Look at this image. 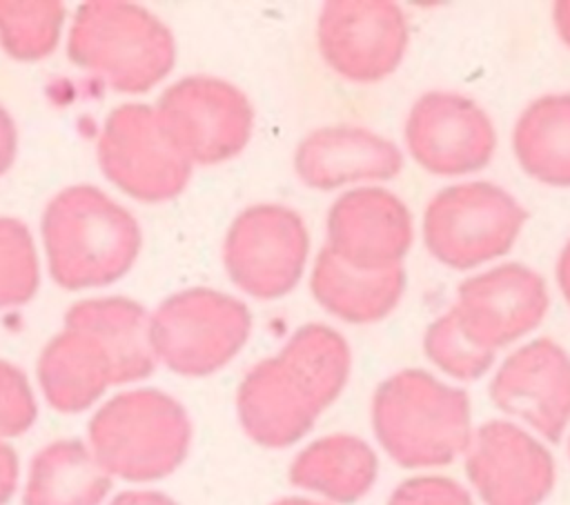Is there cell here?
<instances>
[{"instance_id": "obj_27", "label": "cell", "mask_w": 570, "mask_h": 505, "mask_svg": "<svg viewBox=\"0 0 570 505\" xmlns=\"http://www.w3.org/2000/svg\"><path fill=\"white\" fill-rule=\"evenodd\" d=\"M38 416L31 385L22 369L0 360V438L24 434Z\"/></svg>"}, {"instance_id": "obj_32", "label": "cell", "mask_w": 570, "mask_h": 505, "mask_svg": "<svg viewBox=\"0 0 570 505\" xmlns=\"http://www.w3.org/2000/svg\"><path fill=\"white\" fill-rule=\"evenodd\" d=\"M557 285L566 298V303L570 305V240L566 242V247L559 254L557 260Z\"/></svg>"}, {"instance_id": "obj_26", "label": "cell", "mask_w": 570, "mask_h": 505, "mask_svg": "<svg viewBox=\"0 0 570 505\" xmlns=\"http://www.w3.org/2000/svg\"><path fill=\"white\" fill-rule=\"evenodd\" d=\"M425 356L448 376L456 380H476L494 363V351L472 343L461 329L454 311L436 318L423 336Z\"/></svg>"}, {"instance_id": "obj_1", "label": "cell", "mask_w": 570, "mask_h": 505, "mask_svg": "<svg viewBox=\"0 0 570 505\" xmlns=\"http://www.w3.org/2000/svg\"><path fill=\"white\" fill-rule=\"evenodd\" d=\"M352 354L332 327H298L276 356L256 363L236 389L243 432L261 447L283 449L301 440L347 385Z\"/></svg>"}, {"instance_id": "obj_3", "label": "cell", "mask_w": 570, "mask_h": 505, "mask_svg": "<svg viewBox=\"0 0 570 505\" xmlns=\"http://www.w3.org/2000/svg\"><path fill=\"white\" fill-rule=\"evenodd\" d=\"M372 429L396 465L441 467L470 445V398L425 369H401L379 383L372 396Z\"/></svg>"}, {"instance_id": "obj_15", "label": "cell", "mask_w": 570, "mask_h": 505, "mask_svg": "<svg viewBox=\"0 0 570 505\" xmlns=\"http://www.w3.org/2000/svg\"><path fill=\"white\" fill-rule=\"evenodd\" d=\"M488 392L503 414L557 443L570 423V354L552 338L530 340L501 363Z\"/></svg>"}, {"instance_id": "obj_2", "label": "cell", "mask_w": 570, "mask_h": 505, "mask_svg": "<svg viewBox=\"0 0 570 505\" xmlns=\"http://www.w3.org/2000/svg\"><path fill=\"white\" fill-rule=\"evenodd\" d=\"M40 229L49 274L65 289L102 287L122 278L142 245L136 218L91 185L58 191L45 207Z\"/></svg>"}, {"instance_id": "obj_16", "label": "cell", "mask_w": 570, "mask_h": 505, "mask_svg": "<svg viewBox=\"0 0 570 505\" xmlns=\"http://www.w3.org/2000/svg\"><path fill=\"white\" fill-rule=\"evenodd\" d=\"M414 238L407 205L383 187L341 194L327 211V249L350 267H399Z\"/></svg>"}, {"instance_id": "obj_4", "label": "cell", "mask_w": 570, "mask_h": 505, "mask_svg": "<svg viewBox=\"0 0 570 505\" xmlns=\"http://www.w3.org/2000/svg\"><path fill=\"white\" fill-rule=\"evenodd\" d=\"M87 434L109 476L147 483L180 467L191 445V420L174 396L142 387L109 398L91 416Z\"/></svg>"}, {"instance_id": "obj_28", "label": "cell", "mask_w": 570, "mask_h": 505, "mask_svg": "<svg viewBox=\"0 0 570 505\" xmlns=\"http://www.w3.org/2000/svg\"><path fill=\"white\" fill-rule=\"evenodd\" d=\"M387 505H474L470 492L448 476H414L394 487Z\"/></svg>"}, {"instance_id": "obj_35", "label": "cell", "mask_w": 570, "mask_h": 505, "mask_svg": "<svg viewBox=\"0 0 570 505\" xmlns=\"http://www.w3.org/2000/svg\"><path fill=\"white\" fill-rule=\"evenodd\" d=\"M568 449H570V440H568Z\"/></svg>"}, {"instance_id": "obj_30", "label": "cell", "mask_w": 570, "mask_h": 505, "mask_svg": "<svg viewBox=\"0 0 570 505\" xmlns=\"http://www.w3.org/2000/svg\"><path fill=\"white\" fill-rule=\"evenodd\" d=\"M18 154V129L9 111L0 105V176L13 165Z\"/></svg>"}, {"instance_id": "obj_22", "label": "cell", "mask_w": 570, "mask_h": 505, "mask_svg": "<svg viewBox=\"0 0 570 505\" xmlns=\"http://www.w3.org/2000/svg\"><path fill=\"white\" fill-rule=\"evenodd\" d=\"M111 476L98 465L89 445L62 438L45 445L29 465L24 505H100Z\"/></svg>"}, {"instance_id": "obj_33", "label": "cell", "mask_w": 570, "mask_h": 505, "mask_svg": "<svg viewBox=\"0 0 570 505\" xmlns=\"http://www.w3.org/2000/svg\"><path fill=\"white\" fill-rule=\"evenodd\" d=\"M554 27L559 38L570 47V0L554 4Z\"/></svg>"}, {"instance_id": "obj_7", "label": "cell", "mask_w": 570, "mask_h": 505, "mask_svg": "<svg viewBox=\"0 0 570 505\" xmlns=\"http://www.w3.org/2000/svg\"><path fill=\"white\" fill-rule=\"evenodd\" d=\"M528 214L503 187L463 182L441 189L423 214V242L432 258L452 269H472L505 256Z\"/></svg>"}, {"instance_id": "obj_18", "label": "cell", "mask_w": 570, "mask_h": 505, "mask_svg": "<svg viewBox=\"0 0 570 505\" xmlns=\"http://www.w3.org/2000/svg\"><path fill=\"white\" fill-rule=\"evenodd\" d=\"M65 327L87 331L102 345L114 367V385L136 383L154 372L149 314L136 300L122 296L78 300L67 309Z\"/></svg>"}, {"instance_id": "obj_5", "label": "cell", "mask_w": 570, "mask_h": 505, "mask_svg": "<svg viewBox=\"0 0 570 505\" xmlns=\"http://www.w3.org/2000/svg\"><path fill=\"white\" fill-rule=\"evenodd\" d=\"M67 56L80 69L102 76L116 91L142 93L174 67L171 31L131 2L91 0L78 7Z\"/></svg>"}, {"instance_id": "obj_6", "label": "cell", "mask_w": 570, "mask_h": 505, "mask_svg": "<svg viewBox=\"0 0 570 505\" xmlns=\"http://www.w3.org/2000/svg\"><path fill=\"white\" fill-rule=\"evenodd\" d=\"M249 331L247 305L205 287L169 296L149 316L156 360L189 378L209 376L225 367L243 349Z\"/></svg>"}, {"instance_id": "obj_31", "label": "cell", "mask_w": 570, "mask_h": 505, "mask_svg": "<svg viewBox=\"0 0 570 505\" xmlns=\"http://www.w3.org/2000/svg\"><path fill=\"white\" fill-rule=\"evenodd\" d=\"M109 505H178V503L156 489H129L118 494Z\"/></svg>"}, {"instance_id": "obj_24", "label": "cell", "mask_w": 570, "mask_h": 505, "mask_svg": "<svg viewBox=\"0 0 570 505\" xmlns=\"http://www.w3.org/2000/svg\"><path fill=\"white\" fill-rule=\"evenodd\" d=\"M65 7L56 0H0V44L22 62L49 56L60 38Z\"/></svg>"}, {"instance_id": "obj_25", "label": "cell", "mask_w": 570, "mask_h": 505, "mask_svg": "<svg viewBox=\"0 0 570 505\" xmlns=\"http://www.w3.org/2000/svg\"><path fill=\"white\" fill-rule=\"evenodd\" d=\"M40 285L31 231L16 218H0V309L31 300Z\"/></svg>"}, {"instance_id": "obj_17", "label": "cell", "mask_w": 570, "mask_h": 505, "mask_svg": "<svg viewBox=\"0 0 570 505\" xmlns=\"http://www.w3.org/2000/svg\"><path fill=\"white\" fill-rule=\"evenodd\" d=\"M401 169V149L381 133L356 125L314 129L294 151V171L307 187L318 191L350 182L390 180Z\"/></svg>"}, {"instance_id": "obj_21", "label": "cell", "mask_w": 570, "mask_h": 505, "mask_svg": "<svg viewBox=\"0 0 570 505\" xmlns=\"http://www.w3.org/2000/svg\"><path fill=\"white\" fill-rule=\"evenodd\" d=\"M379 461L374 449L354 434H330L312 440L289 463L294 487L338 505L361 501L374 485Z\"/></svg>"}, {"instance_id": "obj_9", "label": "cell", "mask_w": 570, "mask_h": 505, "mask_svg": "<svg viewBox=\"0 0 570 505\" xmlns=\"http://www.w3.org/2000/svg\"><path fill=\"white\" fill-rule=\"evenodd\" d=\"M98 162L109 182L142 202L178 196L191 176V162L174 145L149 105L116 107L98 136Z\"/></svg>"}, {"instance_id": "obj_13", "label": "cell", "mask_w": 570, "mask_h": 505, "mask_svg": "<svg viewBox=\"0 0 570 505\" xmlns=\"http://www.w3.org/2000/svg\"><path fill=\"white\" fill-rule=\"evenodd\" d=\"M465 474L485 505H541L554 487L552 454L512 420H488L472 432Z\"/></svg>"}, {"instance_id": "obj_20", "label": "cell", "mask_w": 570, "mask_h": 505, "mask_svg": "<svg viewBox=\"0 0 570 505\" xmlns=\"http://www.w3.org/2000/svg\"><path fill=\"white\" fill-rule=\"evenodd\" d=\"M309 289L332 316L352 325H367L385 318L399 305L405 271L401 265L379 271L356 269L325 247L314 260Z\"/></svg>"}, {"instance_id": "obj_10", "label": "cell", "mask_w": 570, "mask_h": 505, "mask_svg": "<svg viewBox=\"0 0 570 505\" xmlns=\"http://www.w3.org/2000/svg\"><path fill=\"white\" fill-rule=\"evenodd\" d=\"M165 131L191 165H218L245 149L254 127L249 98L232 82L187 76L154 107Z\"/></svg>"}, {"instance_id": "obj_23", "label": "cell", "mask_w": 570, "mask_h": 505, "mask_svg": "<svg viewBox=\"0 0 570 505\" xmlns=\"http://www.w3.org/2000/svg\"><path fill=\"white\" fill-rule=\"evenodd\" d=\"M521 169L550 187H570V93L532 100L512 131Z\"/></svg>"}, {"instance_id": "obj_29", "label": "cell", "mask_w": 570, "mask_h": 505, "mask_svg": "<svg viewBox=\"0 0 570 505\" xmlns=\"http://www.w3.org/2000/svg\"><path fill=\"white\" fill-rule=\"evenodd\" d=\"M18 485V456L11 445L0 438V505L9 503Z\"/></svg>"}, {"instance_id": "obj_19", "label": "cell", "mask_w": 570, "mask_h": 505, "mask_svg": "<svg viewBox=\"0 0 570 505\" xmlns=\"http://www.w3.org/2000/svg\"><path fill=\"white\" fill-rule=\"evenodd\" d=\"M38 383L53 409L78 414L114 385V367L91 334L65 327L40 351Z\"/></svg>"}, {"instance_id": "obj_34", "label": "cell", "mask_w": 570, "mask_h": 505, "mask_svg": "<svg viewBox=\"0 0 570 505\" xmlns=\"http://www.w3.org/2000/svg\"><path fill=\"white\" fill-rule=\"evenodd\" d=\"M272 505H325V503H318V501H312V498H303V496H285V498L274 501Z\"/></svg>"}, {"instance_id": "obj_11", "label": "cell", "mask_w": 570, "mask_h": 505, "mask_svg": "<svg viewBox=\"0 0 570 505\" xmlns=\"http://www.w3.org/2000/svg\"><path fill=\"white\" fill-rule=\"evenodd\" d=\"M318 51L350 82L372 85L394 73L405 56L407 22L387 0H334L316 24Z\"/></svg>"}, {"instance_id": "obj_14", "label": "cell", "mask_w": 570, "mask_h": 505, "mask_svg": "<svg viewBox=\"0 0 570 505\" xmlns=\"http://www.w3.org/2000/svg\"><path fill=\"white\" fill-rule=\"evenodd\" d=\"M546 280L521 263H503L459 285L452 307L465 336L488 351L505 347L546 318Z\"/></svg>"}, {"instance_id": "obj_12", "label": "cell", "mask_w": 570, "mask_h": 505, "mask_svg": "<svg viewBox=\"0 0 570 505\" xmlns=\"http://www.w3.org/2000/svg\"><path fill=\"white\" fill-rule=\"evenodd\" d=\"M410 156L434 176H463L483 169L497 147L490 116L468 96L423 93L403 127Z\"/></svg>"}, {"instance_id": "obj_8", "label": "cell", "mask_w": 570, "mask_h": 505, "mask_svg": "<svg viewBox=\"0 0 570 505\" xmlns=\"http://www.w3.org/2000/svg\"><path fill=\"white\" fill-rule=\"evenodd\" d=\"M309 254L307 227L285 205H252L229 225L223 265L232 283L252 298L276 300L301 280Z\"/></svg>"}]
</instances>
